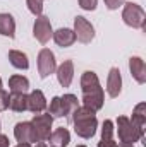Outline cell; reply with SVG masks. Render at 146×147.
<instances>
[{
	"instance_id": "3",
	"label": "cell",
	"mask_w": 146,
	"mask_h": 147,
	"mask_svg": "<svg viewBox=\"0 0 146 147\" xmlns=\"http://www.w3.org/2000/svg\"><path fill=\"white\" fill-rule=\"evenodd\" d=\"M122 19L124 22L132 28V29H145L146 26V12L145 9L134 2H127L124 3V10H122Z\"/></svg>"
},
{
	"instance_id": "12",
	"label": "cell",
	"mask_w": 146,
	"mask_h": 147,
	"mask_svg": "<svg viewBox=\"0 0 146 147\" xmlns=\"http://www.w3.org/2000/svg\"><path fill=\"white\" fill-rule=\"evenodd\" d=\"M28 110L31 111V113H35V115L43 113V111L46 110V98H45L43 91L35 89V91H31L28 94Z\"/></svg>"
},
{
	"instance_id": "9",
	"label": "cell",
	"mask_w": 146,
	"mask_h": 147,
	"mask_svg": "<svg viewBox=\"0 0 146 147\" xmlns=\"http://www.w3.org/2000/svg\"><path fill=\"white\" fill-rule=\"evenodd\" d=\"M103 103H105V92L102 87L91 91V92H86L83 94V106L89 108L93 111H98L103 108Z\"/></svg>"
},
{
	"instance_id": "21",
	"label": "cell",
	"mask_w": 146,
	"mask_h": 147,
	"mask_svg": "<svg viewBox=\"0 0 146 147\" xmlns=\"http://www.w3.org/2000/svg\"><path fill=\"white\" fill-rule=\"evenodd\" d=\"M60 99H62V106H64V115H65V116L69 118V121H71L72 113L79 108L77 96H74V94H64V96H60Z\"/></svg>"
},
{
	"instance_id": "14",
	"label": "cell",
	"mask_w": 146,
	"mask_h": 147,
	"mask_svg": "<svg viewBox=\"0 0 146 147\" xmlns=\"http://www.w3.org/2000/svg\"><path fill=\"white\" fill-rule=\"evenodd\" d=\"M53 41L60 46V48H69V46H72L74 41H76V34H74L72 29H69V28H60V29H57V31H53Z\"/></svg>"
},
{
	"instance_id": "18",
	"label": "cell",
	"mask_w": 146,
	"mask_h": 147,
	"mask_svg": "<svg viewBox=\"0 0 146 147\" xmlns=\"http://www.w3.org/2000/svg\"><path fill=\"white\" fill-rule=\"evenodd\" d=\"M0 34L7 38L16 36V21L10 14H5V12L0 14Z\"/></svg>"
},
{
	"instance_id": "24",
	"label": "cell",
	"mask_w": 146,
	"mask_h": 147,
	"mask_svg": "<svg viewBox=\"0 0 146 147\" xmlns=\"http://www.w3.org/2000/svg\"><path fill=\"white\" fill-rule=\"evenodd\" d=\"M113 121L112 120H105L103 125H102V140H112L113 139Z\"/></svg>"
},
{
	"instance_id": "11",
	"label": "cell",
	"mask_w": 146,
	"mask_h": 147,
	"mask_svg": "<svg viewBox=\"0 0 146 147\" xmlns=\"http://www.w3.org/2000/svg\"><path fill=\"white\" fill-rule=\"evenodd\" d=\"M122 91V77H120V70L117 67H112L107 77V92L110 98H119Z\"/></svg>"
},
{
	"instance_id": "15",
	"label": "cell",
	"mask_w": 146,
	"mask_h": 147,
	"mask_svg": "<svg viewBox=\"0 0 146 147\" xmlns=\"http://www.w3.org/2000/svg\"><path fill=\"white\" fill-rule=\"evenodd\" d=\"M98 87H102L100 86V79L93 70H86L81 75V91H83V94L91 92V91H95Z\"/></svg>"
},
{
	"instance_id": "36",
	"label": "cell",
	"mask_w": 146,
	"mask_h": 147,
	"mask_svg": "<svg viewBox=\"0 0 146 147\" xmlns=\"http://www.w3.org/2000/svg\"><path fill=\"white\" fill-rule=\"evenodd\" d=\"M46 147H48V146H46ZM52 147H53V146H52Z\"/></svg>"
},
{
	"instance_id": "13",
	"label": "cell",
	"mask_w": 146,
	"mask_h": 147,
	"mask_svg": "<svg viewBox=\"0 0 146 147\" xmlns=\"http://www.w3.org/2000/svg\"><path fill=\"white\" fill-rule=\"evenodd\" d=\"M129 70H131V75L134 77V80L138 84H145L146 82V63L143 58L131 57L129 58Z\"/></svg>"
},
{
	"instance_id": "35",
	"label": "cell",
	"mask_w": 146,
	"mask_h": 147,
	"mask_svg": "<svg viewBox=\"0 0 146 147\" xmlns=\"http://www.w3.org/2000/svg\"><path fill=\"white\" fill-rule=\"evenodd\" d=\"M0 130H2V125H0Z\"/></svg>"
},
{
	"instance_id": "6",
	"label": "cell",
	"mask_w": 146,
	"mask_h": 147,
	"mask_svg": "<svg viewBox=\"0 0 146 147\" xmlns=\"http://www.w3.org/2000/svg\"><path fill=\"white\" fill-rule=\"evenodd\" d=\"M55 69H57V62H55L53 51L48 48H43L38 53V74H40V77L46 79L48 75L55 72Z\"/></svg>"
},
{
	"instance_id": "26",
	"label": "cell",
	"mask_w": 146,
	"mask_h": 147,
	"mask_svg": "<svg viewBox=\"0 0 146 147\" xmlns=\"http://www.w3.org/2000/svg\"><path fill=\"white\" fill-rule=\"evenodd\" d=\"M9 98H10V94L5 89H0V111L9 110Z\"/></svg>"
},
{
	"instance_id": "19",
	"label": "cell",
	"mask_w": 146,
	"mask_h": 147,
	"mask_svg": "<svg viewBox=\"0 0 146 147\" xmlns=\"http://www.w3.org/2000/svg\"><path fill=\"white\" fill-rule=\"evenodd\" d=\"M9 89L10 92H19V94H26L29 91V80L24 75H12L9 79Z\"/></svg>"
},
{
	"instance_id": "25",
	"label": "cell",
	"mask_w": 146,
	"mask_h": 147,
	"mask_svg": "<svg viewBox=\"0 0 146 147\" xmlns=\"http://www.w3.org/2000/svg\"><path fill=\"white\" fill-rule=\"evenodd\" d=\"M26 5H28L29 12L35 14L36 17L43 14V0H26Z\"/></svg>"
},
{
	"instance_id": "1",
	"label": "cell",
	"mask_w": 146,
	"mask_h": 147,
	"mask_svg": "<svg viewBox=\"0 0 146 147\" xmlns=\"http://www.w3.org/2000/svg\"><path fill=\"white\" fill-rule=\"evenodd\" d=\"M71 121L74 125V132L81 139H91L96 134L98 128V120H96V111L89 110L86 106H79L72 113Z\"/></svg>"
},
{
	"instance_id": "31",
	"label": "cell",
	"mask_w": 146,
	"mask_h": 147,
	"mask_svg": "<svg viewBox=\"0 0 146 147\" xmlns=\"http://www.w3.org/2000/svg\"><path fill=\"white\" fill-rule=\"evenodd\" d=\"M16 147H31V146H29V144H17Z\"/></svg>"
},
{
	"instance_id": "10",
	"label": "cell",
	"mask_w": 146,
	"mask_h": 147,
	"mask_svg": "<svg viewBox=\"0 0 146 147\" xmlns=\"http://www.w3.org/2000/svg\"><path fill=\"white\" fill-rule=\"evenodd\" d=\"M57 80L62 87H69L72 84V79H74V63L72 60H64L57 69Z\"/></svg>"
},
{
	"instance_id": "23",
	"label": "cell",
	"mask_w": 146,
	"mask_h": 147,
	"mask_svg": "<svg viewBox=\"0 0 146 147\" xmlns=\"http://www.w3.org/2000/svg\"><path fill=\"white\" fill-rule=\"evenodd\" d=\"M48 115H50L52 118H62V116H65V115H64V106H62L60 96L52 98L50 106H48Z\"/></svg>"
},
{
	"instance_id": "20",
	"label": "cell",
	"mask_w": 146,
	"mask_h": 147,
	"mask_svg": "<svg viewBox=\"0 0 146 147\" xmlns=\"http://www.w3.org/2000/svg\"><path fill=\"white\" fill-rule=\"evenodd\" d=\"M9 108L16 113H23L28 110V94H19V92H10L9 98Z\"/></svg>"
},
{
	"instance_id": "4",
	"label": "cell",
	"mask_w": 146,
	"mask_h": 147,
	"mask_svg": "<svg viewBox=\"0 0 146 147\" xmlns=\"http://www.w3.org/2000/svg\"><path fill=\"white\" fill-rule=\"evenodd\" d=\"M52 123H53V118L48 115V113H38L33 116L31 120V125L36 132V137H38V142H46L50 134H52Z\"/></svg>"
},
{
	"instance_id": "7",
	"label": "cell",
	"mask_w": 146,
	"mask_h": 147,
	"mask_svg": "<svg viewBox=\"0 0 146 147\" xmlns=\"http://www.w3.org/2000/svg\"><path fill=\"white\" fill-rule=\"evenodd\" d=\"M33 36L36 38L41 45H46L50 41V38L53 36V29H52V22L46 16H38L33 26Z\"/></svg>"
},
{
	"instance_id": "27",
	"label": "cell",
	"mask_w": 146,
	"mask_h": 147,
	"mask_svg": "<svg viewBox=\"0 0 146 147\" xmlns=\"http://www.w3.org/2000/svg\"><path fill=\"white\" fill-rule=\"evenodd\" d=\"M79 2V7L83 9V10H95L96 9V5H98V0H77Z\"/></svg>"
},
{
	"instance_id": "22",
	"label": "cell",
	"mask_w": 146,
	"mask_h": 147,
	"mask_svg": "<svg viewBox=\"0 0 146 147\" xmlns=\"http://www.w3.org/2000/svg\"><path fill=\"white\" fill-rule=\"evenodd\" d=\"M139 130H145L146 125V103H139L132 111V120H131Z\"/></svg>"
},
{
	"instance_id": "16",
	"label": "cell",
	"mask_w": 146,
	"mask_h": 147,
	"mask_svg": "<svg viewBox=\"0 0 146 147\" xmlns=\"http://www.w3.org/2000/svg\"><path fill=\"white\" fill-rule=\"evenodd\" d=\"M48 140H50V144L53 147H67L69 142H71V134H69L67 128L60 127V128H57L55 132L50 134Z\"/></svg>"
},
{
	"instance_id": "8",
	"label": "cell",
	"mask_w": 146,
	"mask_h": 147,
	"mask_svg": "<svg viewBox=\"0 0 146 147\" xmlns=\"http://www.w3.org/2000/svg\"><path fill=\"white\" fill-rule=\"evenodd\" d=\"M14 137L19 144H36L38 142V137H36V132L31 125V121H19L16 123L14 127Z\"/></svg>"
},
{
	"instance_id": "28",
	"label": "cell",
	"mask_w": 146,
	"mask_h": 147,
	"mask_svg": "<svg viewBox=\"0 0 146 147\" xmlns=\"http://www.w3.org/2000/svg\"><path fill=\"white\" fill-rule=\"evenodd\" d=\"M103 2H105L107 9H110V10H117L119 7H122L126 3V0H103Z\"/></svg>"
},
{
	"instance_id": "29",
	"label": "cell",
	"mask_w": 146,
	"mask_h": 147,
	"mask_svg": "<svg viewBox=\"0 0 146 147\" xmlns=\"http://www.w3.org/2000/svg\"><path fill=\"white\" fill-rule=\"evenodd\" d=\"M98 147H117V142H113V139L112 140H100Z\"/></svg>"
},
{
	"instance_id": "30",
	"label": "cell",
	"mask_w": 146,
	"mask_h": 147,
	"mask_svg": "<svg viewBox=\"0 0 146 147\" xmlns=\"http://www.w3.org/2000/svg\"><path fill=\"white\" fill-rule=\"evenodd\" d=\"M0 147H9V137L0 134Z\"/></svg>"
},
{
	"instance_id": "34",
	"label": "cell",
	"mask_w": 146,
	"mask_h": 147,
	"mask_svg": "<svg viewBox=\"0 0 146 147\" xmlns=\"http://www.w3.org/2000/svg\"><path fill=\"white\" fill-rule=\"evenodd\" d=\"M77 147H86V146H77Z\"/></svg>"
},
{
	"instance_id": "2",
	"label": "cell",
	"mask_w": 146,
	"mask_h": 147,
	"mask_svg": "<svg viewBox=\"0 0 146 147\" xmlns=\"http://www.w3.org/2000/svg\"><path fill=\"white\" fill-rule=\"evenodd\" d=\"M115 130L119 134L120 144H127V146H134V142H138L145 137V130H139L127 116L117 118V128Z\"/></svg>"
},
{
	"instance_id": "32",
	"label": "cell",
	"mask_w": 146,
	"mask_h": 147,
	"mask_svg": "<svg viewBox=\"0 0 146 147\" xmlns=\"http://www.w3.org/2000/svg\"><path fill=\"white\" fill-rule=\"evenodd\" d=\"M117 147H134V146H127V144H120V146H117Z\"/></svg>"
},
{
	"instance_id": "17",
	"label": "cell",
	"mask_w": 146,
	"mask_h": 147,
	"mask_svg": "<svg viewBox=\"0 0 146 147\" xmlns=\"http://www.w3.org/2000/svg\"><path fill=\"white\" fill-rule=\"evenodd\" d=\"M9 62L14 69L17 70H28L29 69V60H28V55L19 51V50H10L9 51Z\"/></svg>"
},
{
	"instance_id": "33",
	"label": "cell",
	"mask_w": 146,
	"mask_h": 147,
	"mask_svg": "<svg viewBox=\"0 0 146 147\" xmlns=\"http://www.w3.org/2000/svg\"><path fill=\"white\" fill-rule=\"evenodd\" d=\"M0 89H2V79H0Z\"/></svg>"
},
{
	"instance_id": "5",
	"label": "cell",
	"mask_w": 146,
	"mask_h": 147,
	"mask_svg": "<svg viewBox=\"0 0 146 147\" xmlns=\"http://www.w3.org/2000/svg\"><path fill=\"white\" fill-rule=\"evenodd\" d=\"M72 31H74V34H76V39L81 41V43H84V45H88V43H91L95 39V28H93V24L86 17H83V16H77L74 19Z\"/></svg>"
}]
</instances>
